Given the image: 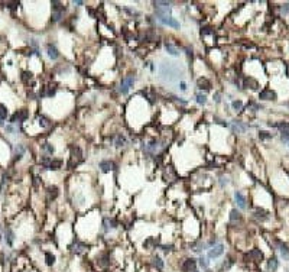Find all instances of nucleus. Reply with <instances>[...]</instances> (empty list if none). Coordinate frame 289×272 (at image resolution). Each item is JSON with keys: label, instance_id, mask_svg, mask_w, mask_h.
<instances>
[{"label": "nucleus", "instance_id": "f257e3e1", "mask_svg": "<svg viewBox=\"0 0 289 272\" xmlns=\"http://www.w3.org/2000/svg\"><path fill=\"white\" fill-rule=\"evenodd\" d=\"M152 5L156 16H171L172 7H171L169 2H153Z\"/></svg>", "mask_w": 289, "mask_h": 272}, {"label": "nucleus", "instance_id": "f03ea898", "mask_svg": "<svg viewBox=\"0 0 289 272\" xmlns=\"http://www.w3.org/2000/svg\"><path fill=\"white\" fill-rule=\"evenodd\" d=\"M133 85H135V77H133V75H126V77H123L120 80L119 89L117 90H119L120 94H127Z\"/></svg>", "mask_w": 289, "mask_h": 272}, {"label": "nucleus", "instance_id": "7ed1b4c3", "mask_svg": "<svg viewBox=\"0 0 289 272\" xmlns=\"http://www.w3.org/2000/svg\"><path fill=\"white\" fill-rule=\"evenodd\" d=\"M156 19H158L162 25H165V26H171V28H174V29L181 28V23L178 22L175 17H172V15H171V16H156Z\"/></svg>", "mask_w": 289, "mask_h": 272}, {"label": "nucleus", "instance_id": "20e7f679", "mask_svg": "<svg viewBox=\"0 0 289 272\" xmlns=\"http://www.w3.org/2000/svg\"><path fill=\"white\" fill-rule=\"evenodd\" d=\"M27 116H29V113H27L26 109H20V110L15 111V114L10 117V123L13 125V123H16V122H25L27 119Z\"/></svg>", "mask_w": 289, "mask_h": 272}, {"label": "nucleus", "instance_id": "39448f33", "mask_svg": "<svg viewBox=\"0 0 289 272\" xmlns=\"http://www.w3.org/2000/svg\"><path fill=\"white\" fill-rule=\"evenodd\" d=\"M223 253H224V245L218 243V245H215L214 248H211V249L208 250V258H210V259H215V258H220Z\"/></svg>", "mask_w": 289, "mask_h": 272}, {"label": "nucleus", "instance_id": "423d86ee", "mask_svg": "<svg viewBox=\"0 0 289 272\" xmlns=\"http://www.w3.org/2000/svg\"><path fill=\"white\" fill-rule=\"evenodd\" d=\"M197 271V261L192 258L185 259L184 265H182V272H194Z\"/></svg>", "mask_w": 289, "mask_h": 272}, {"label": "nucleus", "instance_id": "0eeeda50", "mask_svg": "<svg viewBox=\"0 0 289 272\" xmlns=\"http://www.w3.org/2000/svg\"><path fill=\"white\" fill-rule=\"evenodd\" d=\"M98 168L103 172H110L116 168V164L113 161H110V159H103V161H100V164H98Z\"/></svg>", "mask_w": 289, "mask_h": 272}, {"label": "nucleus", "instance_id": "6e6552de", "mask_svg": "<svg viewBox=\"0 0 289 272\" xmlns=\"http://www.w3.org/2000/svg\"><path fill=\"white\" fill-rule=\"evenodd\" d=\"M46 54H48V56L52 60V61H55V60L60 58V51H58V48H56L54 44L46 45Z\"/></svg>", "mask_w": 289, "mask_h": 272}, {"label": "nucleus", "instance_id": "1a4fd4ad", "mask_svg": "<svg viewBox=\"0 0 289 272\" xmlns=\"http://www.w3.org/2000/svg\"><path fill=\"white\" fill-rule=\"evenodd\" d=\"M197 87L200 90L208 91V90H211L213 84H211V81H210L207 77H201V78H198V81H197Z\"/></svg>", "mask_w": 289, "mask_h": 272}, {"label": "nucleus", "instance_id": "9d476101", "mask_svg": "<svg viewBox=\"0 0 289 272\" xmlns=\"http://www.w3.org/2000/svg\"><path fill=\"white\" fill-rule=\"evenodd\" d=\"M259 99L260 100H276V93L270 89H265L263 91H260Z\"/></svg>", "mask_w": 289, "mask_h": 272}, {"label": "nucleus", "instance_id": "9b49d317", "mask_svg": "<svg viewBox=\"0 0 289 272\" xmlns=\"http://www.w3.org/2000/svg\"><path fill=\"white\" fill-rule=\"evenodd\" d=\"M165 49H166V52H168L169 55H174V56H179V48L176 46V45L171 44V42H168V41H165Z\"/></svg>", "mask_w": 289, "mask_h": 272}, {"label": "nucleus", "instance_id": "f8f14e48", "mask_svg": "<svg viewBox=\"0 0 289 272\" xmlns=\"http://www.w3.org/2000/svg\"><path fill=\"white\" fill-rule=\"evenodd\" d=\"M234 201L241 210H244L246 207H247V205H246V197L241 194L240 191H234Z\"/></svg>", "mask_w": 289, "mask_h": 272}, {"label": "nucleus", "instance_id": "ddd939ff", "mask_svg": "<svg viewBox=\"0 0 289 272\" xmlns=\"http://www.w3.org/2000/svg\"><path fill=\"white\" fill-rule=\"evenodd\" d=\"M82 159V151L78 146H72L71 148V161H75V165L78 161Z\"/></svg>", "mask_w": 289, "mask_h": 272}, {"label": "nucleus", "instance_id": "4468645a", "mask_svg": "<svg viewBox=\"0 0 289 272\" xmlns=\"http://www.w3.org/2000/svg\"><path fill=\"white\" fill-rule=\"evenodd\" d=\"M246 129H247V126L243 125L241 122H239V120H234V123L231 125V130L237 132V133H243V132H246Z\"/></svg>", "mask_w": 289, "mask_h": 272}, {"label": "nucleus", "instance_id": "2eb2a0df", "mask_svg": "<svg viewBox=\"0 0 289 272\" xmlns=\"http://www.w3.org/2000/svg\"><path fill=\"white\" fill-rule=\"evenodd\" d=\"M126 143H127V139H126L125 135L119 133V135H116L114 136V145L117 146V148H123Z\"/></svg>", "mask_w": 289, "mask_h": 272}, {"label": "nucleus", "instance_id": "dca6fc26", "mask_svg": "<svg viewBox=\"0 0 289 272\" xmlns=\"http://www.w3.org/2000/svg\"><path fill=\"white\" fill-rule=\"evenodd\" d=\"M244 87L246 89H250V90H257L259 84H257L256 80H253L251 77H249V78H246L244 80Z\"/></svg>", "mask_w": 289, "mask_h": 272}, {"label": "nucleus", "instance_id": "f3484780", "mask_svg": "<svg viewBox=\"0 0 289 272\" xmlns=\"http://www.w3.org/2000/svg\"><path fill=\"white\" fill-rule=\"evenodd\" d=\"M278 267H279V261L276 258H270V259L267 261V269L270 272H275L278 269Z\"/></svg>", "mask_w": 289, "mask_h": 272}, {"label": "nucleus", "instance_id": "a211bd4d", "mask_svg": "<svg viewBox=\"0 0 289 272\" xmlns=\"http://www.w3.org/2000/svg\"><path fill=\"white\" fill-rule=\"evenodd\" d=\"M61 167H62V161H61V159H54V158H52L51 165H49L48 169H51V171H56V169H60Z\"/></svg>", "mask_w": 289, "mask_h": 272}, {"label": "nucleus", "instance_id": "6ab92c4d", "mask_svg": "<svg viewBox=\"0 0 289 272\" xmlns=\"http://www.w3.org/2000/svg\"><path fill=\"white\" fill-rule=\"evenodd\" d=\"M230 220L231 222H240L241 220V214H240V211L239 210H231L230 211Z\"/></svg>", "mask_w": 289, "mask_h": 272}, {"label": "nucleus", "instance_id": "aec40b11", "mask_svg": "<svg viewBox=\"0 0 289 272\" xmlns=\"http://www.w3.org/2000/svg\"><path fill=\"white\" fill-rule=\"evenodd\" d=\"M255 217L256 219H259V220H266L267 219V213L263 209H257L256 211H255Z\"/></svg>", "mask_w": 289, "mask_h": 272}, {"label": "nucleus", "instance_id": "412c9836", "mask_svg": "<svg viewBox=\"0 0 289 272\" xmlns=\"http://www.w3.org/2000/svg\"><path fill=\"white\" fill-rule=\"evenodd\" d=\"M195 100H197V103H198L200 106H204L205 103H207V96L204 94V93H197Z\"/></svg>", "mask_w": 289, "mask_h": 272}, {"label": "nucleus", "instance_id": "4be33fe9", "mask_svg": "<svg viewBox=\"0 0 289 272\" xmlns=\"http://www.w3.org/2000/svg\"><path fill=\"white\" fill-rule=\"evenodd\" d=\"M46 191H48V194H49V198H56L58 197V187H55V185H52V187H48L46 188Z\"/></svg>", "mask_w": 289, "mask_h": 272}, {"label": "nucleus", "instance_id": "5701e85b", "mask_svg": "<svg viewBox=\"0 0 289 272\" xmlns=\"http://www.w3.org/2000/svg\"><path fill=\"white\" fill-rule=\"evenodd\" d=\"M152 263L155 268H158V269H162L164 268V261L159 258V256H153L152 258Z\"/></svg>", "mask_w": 289, "mask_h": 272}, {"label": "nucleus", "instance_id": "b1692460", "mask_svg": "<svg viewBox=\"0 0 289 272\" xmlns=\"http://www.w3.org/2000/svg\"><path fill=\"white\" fill-rule=\"evenodd\" d=\"M45 262H46L48 267H52L55 263V256L52 255L51 252H46V253H45Z\"/></svg>", "mask_w": 289, "mask_h": 272}, {"label": "nucleus", "instance_id": "393cba45", "mask_svg": "<svg viewBox=\"0 0 289 272\" xmlns=\"http://www.w3.org/2000/svg\"><path fill=\"white\" fill-rule=\"evenodd\" d=\"M249 256H250V258H253V259H256V261H260V259L263 258V253L259 249H253L250 253H249Z\"/></svg>", "mask_w": 289, "mask_h": 272}, {"label": "nucleus", "instance_id": "a878e982", "mask_svg": "<svg viewBox=\"0 0 289 272\" xmlns=\"http://www.w3.org/2000/svg\"><path fill=\"white\" fill-rule=\"evenodd\" d=\"M38 120H39V125H41L42 128H48V126H51V122H49V119H46L44 114L38 116Z\"/></svg>", "mask_w": 289, "mask_h": 272}, {"label": "nucleus", "instance_id": "bb28decb", "mask_svg": "<svg viewBox=\"0 0 289 272\" xmlns=\"http://www.w3.org/2000/svg\"><path fill=\"white\" fill-rule=\"evenodd\" d=\"M74 248H75V249H72V250H74L75 253H81L82 250L85 249V245L82 243V242H78V240H77L75 245H74Z\"/></svg>", "mask_w": 289, "mask_h": 272}, {"label": "nucleus", "instance_id": "cd10ccee", "mask_svg": "<svg viewBox=\"0 0 289 272\" xmlns=\"http://www.w3.org/2000/svg\"><path fill=\"white\" fill-rule=\"evenodd\" d=\"M231 107H233V110H236V111L243 110V101L241 100H234L233 103H231Z\"/></svg>", "mask_w": 289, "mask_h": 272}, {"label": "nucleus", "instance_id": "c85d7f7f", "mask_svg": "<svg viewBox=\"0 0 289 272\" xmlns=\"http://www.w3.org/2000/svg\"><path fill=\"white\" fill-rule=\"evenodd\" d=\"M279 250H280V255H282V258H284L285 261H289V249L288 248H286L285 245H282Z\"/></svg>", "mask_w": 289, "mask_h": 272}, {"label": "nucleus", "instance_id": "c756f323", "mask_svg": "<svg viewBox=\"0 0 289 272\" xmlns=\"http://www.w3.org/2000/svg\"><path fill=\"white\" fill-rule=\"evenodd\" d=\"M273 135L270 133V132H266V130H260L259 132V139H262V140H267V139H272Z\"/></svg>", "mask_w": 289, "mask_h": 272}, {"label": "nucleus", "instance_id": "7c9ffc66", "mask_svg": "<svg viewBox=\"0 0 289 272\" xmlns=\"http://www.w3.org/2000/svg\"><path fill=\"white\" fill-rule=\"evenodd\" d=\"M205 248H208L207 245L202 243V242H200V243H197L195 246H194V249H192V250H194V252H197V253H200V252H202Z\"/></svg>", "mask_w": 289, "mask_h": 272}, {"label": "nucleus", "instance_id": "2f4dec72", "mask_svg": "<svg viewBox=\"0 0 289 272\" xmlns=\"http://www.w3.org/2000/svg\"><path fill=\"white\" fill-rule=\"evenodd\" d=\"M6 239H7V243H9V245L13 243V239H15V234H13V232H12V230H9V229L6 230Z\"/></svg>", "mask_w": 289, "mask_h": 272}, {"label": "nucleus", "instance_id": "473e14b6", "mask_svg": "<svg viewBox=\"0 0 289 272\" xmlns=\"http://www.w3.org/2000/svg\"><path fill=\"white\" fill-rule=\"evenodd\" d=\"M42 148H44V149L48 152L49 155H52V154L55 152V148H54V146H52L51 143H44V145H42Z\"/></svg>", "mask_w": 289, "mask_h": 272}, {"label": "nucleus", "instance_id": "72a5a7b5", "mask_svg": "<svg viewBox=\"0 0 289 272\" xmlns=\"http://www.w3.org/2000/svg\"><path fill=\"white\" fill-rule=\"evenodd\" d=\"M6 117H7V110H6V107L3 104H0V119L6 120Z\"/></svg>", "mask_w": 289, "mask_h": 272}, {"label": "nucleus", "instance_id": "f704fd0d", "mask_svg": "<svg viewBox=\"0 0 289 272\" xmlns=\"http://www.w3.org/2000/svg\"><path fill=\"white\" fill-rule=\"evenodd\" d=\"M31 78H32V74H31V72H27V71H23L22 72V81H23V83H27Z\"/></svg>", "mask_w": 289, "mask_h": 272}, {"label": "nucleus", "instance_id": "c9c22d12", "mask_svg": "<svg viewBox=\"0 0 289 272\" xmlns=\"http://www.w3.org/2000/svg\"><path fill=\"white\" fill-rule=\"evenodd\" d=\"M198 263H200V267L204 268V269H207V268H208V261L205 259V258H202V256L198 259Z\"/></svg>", "mask_w": 289, "mask_h": 272}, {"label": "nucleus", "instance_id": "e433bc0d", "mask_svg": "<svg viewBox=\"0 0 289 272\" xmlns=\"http://www.w3.org/2000/svg\"><path fill=\"white\" fill-rule=\"evenodd\" d=\"M109 259H110V258L106 255V256H103V258H101V261L98 262V263H100L101 267H107V265H110V261H109Z\"/></svg>", "mask_w": 289, "mask_h": 272}, {"label": "nucleus", "instance_id": "4c0bfd02", "mask_svg": "<svg viewBox=\"0 0 289 272\" xmlns=\"http://www.w3.org/2000/svg\"><path fill=\"white\" fill-rule=\"evenodd\" d=\"M213 34H214V31L211 28H208V26L201 29V35H213Z\"/></svg>", "mask_w": 289, "mask_h": 272}, {"label": "nucleus", "instance_id": "58836bf2", "mask_svg": "<svg viewBox=\"0 0 289 272\" xmlns=\"http://www.w3.org/2000/svg\"><path fill=\"white\" fill-rule=\"evenodd\" d=\"M213 99L215 103H220V101H221V93H220V91H215L213 96Z\"/></svg>", "mask_w": 289, "mask_h": 272}, {"label": "nucleus", "instance_id": "ea45409f", "mask_svg": "<svg viewBox=\"0 0 289 272\" xmlns=\"http://www.w3.org/2000/svg\"><path fill=\"white\" fill-rule=\"evenodd\" d=\"M227 184H229V178H227V177H221V178H220V185H221L223 188L227 185Z\"/></svg>", "mask_w": 289, "mask_h": 272}, {"label": "nucleus", "instance_id": "a19ab883", "mask_svg": "<svg viewBox=\"0 0 289 272\" xmlns=\"http://www.w3.org/2000/svg\"><path fill=\"white\" fill-rule=\"evenodd\" d=\"M162 250H164L165 253H168V252L172 250V246H171V245H165V246H162Z\"/></svg>", "mask_w": 289, "mask_h": 272}, {"label": "nucleus", "instance_id": "79ce46f5", "mask_svg": "<svg viewBox=\"0 0 289 272\" xmlns=\"http://www.w3.org/2000/svg\"><path fill=\"white\" fill-rule=\"evenodd\" d=\"M17 6H19V3H7V7H9V9H12V10L17 9Z\"/></svg>", "mask_w": 289, "mask_h": 272}, {"label": "nucleus", "instance_id": "37998d69", "mask_svg": "<svg viewBox=\"0 0 289 272\" xmlns=\"http://www.w3.org/2000/svg\"><path fill=\"white\" fill-rule=\"evenodd\" d=\"M179 89H181V91H186V84L184 83V81L179 83Z\"/></svg>", "mask_w": 289, "mask_h": 272}, {"label": "nucleus", "instance_id": "c03bdc74", "mask_svg": "<svg viewBox=\"0 0 289 272\" xmlns=\"http://www.w3.org/2000/svg\"><path fill=\"white\" fill-rule=\"evenodd\" d=\"M72 5H77V6H82V5H84V2H81V0H77V2H72Z\"/></svg>", "mask_w": 289, "mask_h": 272}, {"label": "nucleus", "instance_id": "a18cd8bd", "mask_svg": "<svg viewBox=\"0 0 289 272\" xmlns=\"http://www.w3.org/2000/svg\"><path fill=\"white\" fill-rule=\"evenodd\" d=\"M0 126H5V120H2V119H0Z\"/></svg>", "mask_w": 289, "mask_h": 272}, {"label": "nucleus", "instance_id": "49530a36", "mask_svg": "<svg viewBox=\"0 0 289 272\" xmlns=\"http://www.w3.org/2000/svg\"><path fill=\"white\" fill-rule=\"evenodd\" d=\"M194 272H198V271H194Z\"/></svg>", "mask_w": 289, "mask_h": 272}]
</instances>
